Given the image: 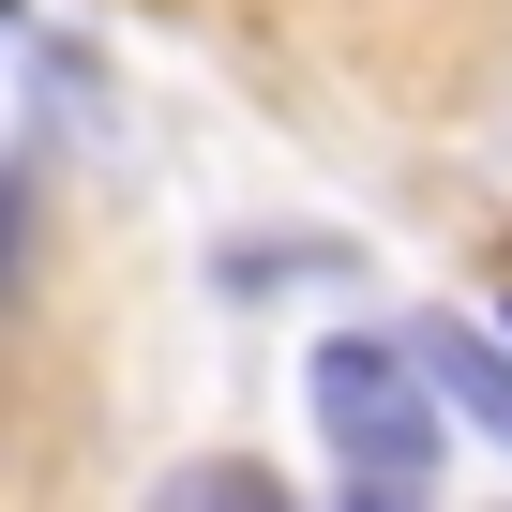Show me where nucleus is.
<instances>
[{"label": "nucleus", "mask_w": 512, "mask_h": 512, "mask_svg": "<svg viewBox=\"0 0 512 512\" xmlns=\"http://www.w3.org/2000/svg\"><path fill=\"white\" fill-rule=\"evenodd\" d=\"M437 362L422 347H377V332H332L317 362H302V407H317V437H332V467L362 482V497H422L437 482V392H422Z\"/></svg>", "instance_id": "obj_1"}, {"label": "nucleus", "mask_w": 512, "mask_h": 512, "mask_svg": "<svg viewBox=\"0 0 512 512\" xmlns=\"http://www.w3.org/2000/svg\"><path fill=\"white\" fill-rule=\"evenodd\" d=\"M407 347H422V362H437V392H452V407H467V422H482V437H512V347H482V332H467V317H422V332H407Z\"/></svg>", "instance_id": "obj_2"}, {"label": "nucleus", "mask_w": 512, "mask_h": 512, "mask_svg": "<svg viewBox=\"0 0 512 512\" xmlns=\"http://www.w3.org/2000/svg\"><path fill=\"white\" fill-rule=\"evenodd\" d=\"M166 497H181V512H272V482H256V467H181Z\"/></svg>", "instance_id": "obj_3"}]
</instances>
